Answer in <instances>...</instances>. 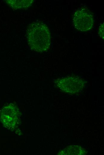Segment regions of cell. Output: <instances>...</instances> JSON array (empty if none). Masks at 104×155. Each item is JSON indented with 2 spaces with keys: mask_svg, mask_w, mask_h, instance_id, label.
Returning a JSON list of instances; mask_svg holds the SVG:
<instances>
[{
  "mask_svg": "<svg viewBox=\"0 0 104 155\" xmlns=\"http://www.w3.org/2000/svg\"><path fill=\"white\" fill-rule=\"evenodd\" d=\"M26 35L29 46L35 51L43 52L50 46V32L43 23L35 22L30 24L27 30Z\"/></svg>",
  "mask_w": 104,
  "mask_h": 155,
  "instance_id": "1",
  "label": "cell"
},
{
  "mask_svg": "<svg viewBox=\"0 0 104 155\" xmlns=\"http://www.w3.org/2000/svg\"><path fill=\"white\" fill-rule=\"evenodd\" d=\"M73 24L76 28L82 31L91 29L94 23L93 13L87 7L78 9L73 16Z\"/></svg>",
  "mask_w": 104,
  "mask_h": 155,
  "instance_id": "2",
  "label": "cell"
},
{
  "mask_svg": "<svg viewBox=\"0 0 104 155\" xmlns=\"http://www.w3.org/2000/svg\"><path fill=\"white\" fill-rule=\"evenodd\" d=\"M57 87L62 91L70 94L80 91L85 85V81L77 76H68L59 78L55 82Z\"/></svg>",
  "mask_w": 104,
  "mask_h": 155,
  "instance_id": "3",
  "label": "cell"
},
{
  "mask_svg": "<svg viewBox=\"0 0 104 155\" xmlns=\"http://www.w3.org/2000/svg\"><path fill=\"white\" fill-rule=\"evenodd\" d=\"M18 112L16 106L12 103L6 106L2 109L0 120L6 128L9 129L14 128L18 120Z\"/></svg>",
  "mask_w": 104,
  "mask_h": 155,
  "instance_id": "4",
  "label": "cell"
},
{
  "mask_svg": "<svg viewBox=\"0 0 104 155\" xmlns=\"http://www.w3.org/2000/svg\"><path fill=\"white\" fill-rule=\"evenodd\" d=\"M33 0H7L6 2L13 9L26 10L29 8L33 4Z\"/></svg>",
  "mask_w": 104,
  "mask_h": 155,
  "instance_id": "5",
  "label": "cell"
},
{
  "mask_svg": "<svg viewBox=\"0 0 104 155\" xmlns=\"http://www.w3.org/2000/svg\"><path fill=\"white\" fill-rule=\"evenodd\" d=\"M86 151L81 147L77 145H71L68 146L62 150L59 155H85Z\"/></svg>",
  "mask_w": 104,
  "mask_h": 155,
  "instance_id": "6",
  "label": "cell"
},
{
  "mask_svg": "<svg viewBox=\"0 0 104 155\" xmlns=\"http://www.w3.org/2000/svg\"><path fill=\"white\" fill-rule=\"evenodd\" d=\"M104 23H102L100 25L98 31V34L100 37L102 39H104Z\"/></svg>",
  "mask_w": 104,
  "mask_h": 155,
  "instance_id": "7",
  "label": "cell"
}]
</instances>
